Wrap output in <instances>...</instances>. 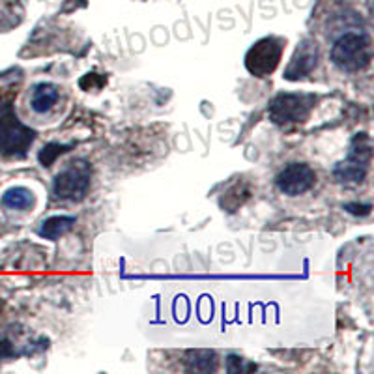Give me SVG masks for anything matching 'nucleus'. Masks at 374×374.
Listing matches in <instances>:
<instances>
[{
	"mask_svg": "<svg viewBox=\"0 0 374 374\" xmlns=\"http://www.w3.org/2000/svg\"><path fill=\"white\" fill-rule=\"evenodd\" d=\"M316 96L305 92H281L268 103V117L275 126L290 127L309 120Z\"/></svg>",
	"mask_w": 374,
	"mask_h": 374,
	"instance_id": "7ed1b4c3",
	"label": "nucleus"
},
{
	"mask_svg": "<svg viewBox=\"0 0 374 374\" xmlns=\"http://www.w3.org/2000/svg\"><path fill=\"white\" fill-rule=\"evenodd\" d=\"M227 370L230 374H238V373H251V370H257V365L249 363L247 359L240 358V356L230 354L227 358Z\"/></svg>",
	"mask_w": 374,
	"mask_h": 374,
	"instance_id": "4468645a",
	"label": "nucleus"
},
{
	"mask_svg": "<svg viewBox=\"0 0 374 374\" xmlns=\"http://www.w3.org/2000/svg\"><path fill=\"white\" fill-rule=\"evenodd\" d=\"M75 215H53V218H47L40 223L38 234H40L41 238L56 242V240H60L62 236H66L71 228L75 227Z\"/></svg>",
	"mask_w": 374,
	"mask_h": 374,
	"instance_id": "9b49d317",
	"label": "nucleus"
},
{
	"mask_svg": "<svg viewBox=\"0 0 374 374\" xmlns=\"http://www.w3.org/2000/svg\"><path fill=\"white\" fill-rule=\"evenodd\" d=\"M36 137V129L25 126L17 118L14 97L0 96V156L16 159L25 157L34 144Z\"/></svg>",
	"mask_w": 374,
	"mask_h": 374,
	"instance_id": "f257e3e1",
	"label": "nucleus"
},
{
	"mask_svg": "<svg viewBox=\"0 0 374 374\" xmlns=\"http://www.w3.org/2000/svg\"><path fill=\"white\" fill-rule=\"evenodd\" d=\"M16 356V348L10 341H0V359H8Z\"/></svg>",
	"mask_w": 374,
	"mask_h": 374,
	"instance_id": "dca6fc26",
	"label": "nucleus"
},
{
	"mask_svg": "<svg viewBox=\"0 0 374 374\" xmlns=\"http://www.w3.org/2000/svg\"><path fill=\"white\" fill-rule=\"evenodd\" d=\"M92 183V165L86 159L68 163L53 180V197L64 203L85 201Z\"/></svg>",
	"mask_w": 374,
	"mask_h": 374,
	"instance_id": "39448f33",
	"label": "nucleus"
},
{
	"mask_svg": "<svg viewBox=\"0 0 374 374\" xmlns=\"http://www.w3.org/2000/svg\"><path fill=\"white\" fill-rule=\"evenodd\" d=\"M287 40L279 36H266L255 41L245 53V70L255 77H269L277 70L279 62L283 58Z\"/></svg>",
	"mask_w": 374,
	"mask_h": 374,
	"instance_id": "423d86ee",
	"label": "nucleus"
},
{
	"mask_svg": "<svg viewBox=\"0 0 374 374\" xmlns=\"http://www.w3.org/2000/svg\"><path fill=\"white\" fill-rule=\"evenodd\" d=\"M331 62L344 73H358L369 68L373 60V43L365 32L348 31L341 34L331 46Z\"/></svg>",
	"mask_w": 374,
	"mask_h": 374,
	"instance_id": "f03ea898",
	"label": "nucleus"
},
{
	"mask_svg": "<svg viewBox=\"0 0 374 374\" xmlns=\"http://www.w3.org/2000/svg\"><path fill=\"white\" fill-rule=\"evenodd\" d=\"M58 97H60L58 86L53 85V82H38V85L32 88V111L38 112V114H46V112H49L53 107L56 105Z\"/></svg>",
	"mask_w": 374,
	"mask_h": 374,
	"instance_id": "9d476101",
	"label": "nucleus"
},
{
	"mask_svg": "<svg viewBox=\"0 0 374 374\" xmlns=\"http://www.w3.org/2000/svg\"><path fill=\"white\" fill-rule=\"evenodd\" d=\"M373 159V144L367 133H358L350 142L348 156L333 167V178L344 186L363 183L370 169Z\"/></svg>",
	"mask_w": 374,
	"mask_h": 374,
	"instance_id": "20e7f679",
	"label": "nucleus"
},
{
	"mask_svg": "<svg viewBox=\"0 0 374 374\" xmlns=\"http://www.w3.org/2000/svg\"><path fill=\"white\" fill-rule=\"evenodd\" d=\"M36 203L34 193L28 189V187L23 186H16L6 189L4 195L0 197V204L6 210H16V212H26L31 210Z\"/></svg>",
	"mask_w": 374,
	"mask_h": 374,
	"instance_id": "f8f14e48",
	"label": "nucleus"
},
{
	"mask_svg": "<svg viewBox=\"0 0 374 374\" xmlns=\"http://www.w3.org/2000/svg\"><path fill=\"white\" fill-rule=\"evenodd\" d=\"M314 183H316V172L307 163H289L275 176L277 189L289 197H299V195L311 191Z\"/></svg>",
	"mask_w": 374,
	"mask_h": 374,
	"instance_id": "0eeeda50",
	"label": "nucleus"
},
{
	"mask_svg": "<svg viewBox=\"0 0 374 374\" xmlns=\"http://www.w3.org/2000/svg\"><path fill=\"white\" fill-rule=\"evenodd\" d=\"M320 60V49L319 43L314 40H301L298 43L296 51H294L292 58H290L289 66L284 70V79L287 81H301L305 77H309L316 70Z\"/></svg>",
	"mask_w": 374,
	"mask_h": 374,
	"instance_id": "6e6552de",
	"label": "nucleus"
},
{
	"mask_svg": "<svg viewBox=\"0 0 374 374\" xmlns=\"http://www.w3.org/2000/svg\"><path fill=\"white\" fill-rule=\"evenodd\" d=\"M183 363H186V369L189 373H215L219 367V358L215 354V350H187Z\"/></svg>",
	"mask_w": 374,
	"mask_h": 374,
	"instance_id": "1a4fd4ad",
	"label": "nucleus"
},
{
	"mask_svg": "<svg viewBox=\"0 0 374 374\" xmlns=\"http://www.w3.org/2000/svg\"><path fill=\"white\" fill-rule=\"evenodd\" d=\"M71 150V144H60V142H49L46 146L41 148L40 154H38V161H40L41 167L49 169L51 165H55V161L62 154H66Z\"/></svg>",
	"mask_w": 374,
	"mask_h": 374,
	"instance_id": "ddd939ff",
	"label": "nucleus"
},
{
	"mask_svg": "<svg viewBox=\"0 0 374 374\" xmlns=\"http://www.w3.org/2000/svg\"><path fill=\"white\" fill-rule=\"evenodd\" d=\"M343 208L348 213H352V215H369L370 210H373L370 204H358V203H348V204H344Z\"/></svg>",
	"mask_w": 374,
	"mask_h": 374,
	"instance_id": "2eb2a0df",
	"label": "nucleus"
}]
</instances>
